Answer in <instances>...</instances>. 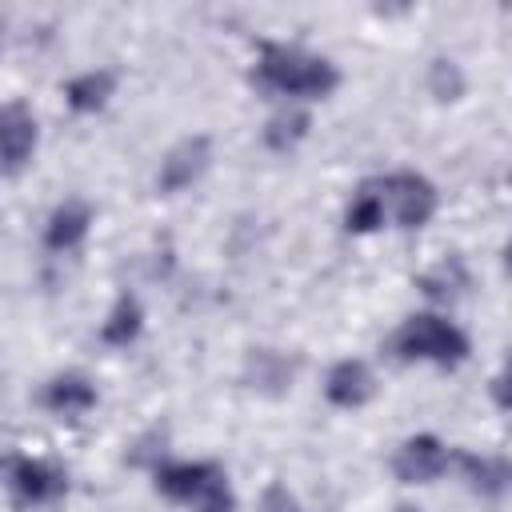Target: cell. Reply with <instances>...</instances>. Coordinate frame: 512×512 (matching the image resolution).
I'll list each match as a JSON object with an SVG mask.
<instances>
[{"label":"cell","instance_id":"6da1fadb","mask_svg":"<svg viewBox=\"0 0 512 512\" xmlns=\"http://www.w3.org/2000/svg\"><path fill=\"white\" fill-rule=\"evenodd\" d=\"M256 76L264 88H276V92H292V96H328L336 88V68L320 56H304V52H292V48H276L268 44L260 64H256Z\"/></svg>","mask_w":512,"mask_h":512},{"label":"cell","instance_id":"7a4b0ae2","mask_svg":"<svg viewBox=\"0 0 512 512\" xmlns=\"http://www.w3.org/2000/svg\"><path fill=\"white\" fill-rule=\"evenodd\" d=\"M396 352L404 360H436V364H460L468 356V340L460 328H452L440 316H412L396 332Z\"/></svg>","mask_w":512,"mask_h":512},{"label":"cell","instance_id":"3957f363","mask_svg":"<svg viewBox=\"0 0 512 512\" xmlns=\"http://www.w3.org/2000/svg\"><path fill=\"white\" fill-rule=\"evenodd\" d=\"M384 192L392 196L396 220H400L404 228H420V224H428L432 212H436V188H432L424 176H416V172H396V176H388V180H384Z\"/></svg>","mask_w":512,"mask_h":512},{"label":"cell","instance_id":"277c9868","mask_svg":"<svg viewBox=\"0 0 512 512\" xmlns=\"http://www.w3.org/2000/svg\"><path fill=\"white\" fill-rule=\"evenodd\" d=\"M4 472H8L12 492H16L20 500H28V504L56 500V496L68 488L64 472H56V468L44 464V460H28V456H12V460H4Z\"/></svg>","mask_w":512,"mask_h":512},{"label":"cell","instance_id":"5b68a950","mask_svg":"<svg viewBox=\"0 0 512 512\" xmlns=\"http://www.w3.org/2000/svg\"><path fill=\"white\" fill-rule=\"evenodd\" d=\"M208 152H212L208 136H192V140L176 144V148L164 156V164H160L156 188H160V192H180V188H188V184L208 168Z\"/></svg>","mask_w":512,"mask_h":512},{"label":"cell","instance_id":"8992f818","mask_svg":"<svg viewBox=\"0 0 512 512\" xmlns=\"http://www.w3.org/2000/svg\"><path fill=\"white\" fill-rule=\"evenodd\" d=\"M36 148V120L28 116L24 104H8L0 112V168L16 172Z\"/></svg>","mask_w":512,"mask_h":512},{"label":"cell","instance_id":"52a82bcc","mask_svg":"<svg viewBox=\"0 0 512 512\" xmlns=\"http://www.w3.org/2000/svg\"><path fill=\"white\" fill-rule=\"evenodd\" d=\"M444 460L448 456H444V444L436 436H412V440L400 444L392 468H396V476L404 484H424V480H432V476L444 472Z\"/></svg>","mask_w":512,"mask_h":512},{"label":"cell","instance_id":"ba28073f","mask_svg":"<svg viewBox=\"0 0 512 512\" xmlns=\"http://www.w3.org/2000/svg\"><path fill=\"white\" fill-rule=\"evenodd\" d=\"M324 396L340 408H356L372 396V372L360 360H340L324 380Z\"/></svg>","mask_w":512,"mask_h":512},{"label":"cell","instance_id":"9c48e42d","mask_svg":"<svg viewBox=\"0 0 512 512\" xmlns=\"http://www.w3.org/2000/svg\"><path fill=\"white\" fill-rule=\"evenodd\" d=\"M88 224H92V212H88V204H80V200H68V204H60V208L52 212V220H48V228H44V244H48V248H56V252H64V248H76V244L84 240Z\"/></svg>","mask_w":512,"mask_h":512},{"label":"cell","instance_id":"30bf717a","mask_svg":"<svg viewBox=\"0 0 512 512\" xmlns=\"http://www.w3.org/2000/svg\"><path fill=\"white\" fill-rule=\"evenodd\" d=\"M216 472V464H164L156 468V488L172 500H196L204 480Z\"/></svg>","mask_w":512,"mask_h":512},{"label":"cell","instance_id":"8fae6325","mask_svg":"<svg viewBox=\"0 0 512 512\" xmlns=\"http://www.w3.org/2000/svg\"><path fill=\"white\" fill-rule=\"evenodd\" d=\"M44 404H48L52 412H88V408L96 404V388H92L84 376L68 372V376H56V380L44 388Z\"/></svg>","mask_w":512,"mask_h":512},{"label":"cell","instance_id":"7c38bea8","mask_svg":"<svg viewBox=\"0 0 512 512\" xmlns=\"http://www.w3.org/2000/svg\"><path fill=\"white\" fill-rule=\"evenodd\" d=\"M64 96H68V108H76V112H96V108H104V100L112 96V72H84V76H76V80L64 88Z\"/></svg>","mask_w":512,"mask_h":512},{"label":"cell","instance_id":"4fadbf2b","mask_svg":"<svg viewBox=\"0 0 512 512\" xmlns=\"http://www.w3.org/2000/svg\"><path fill=\"white\" fill-rule=\"evenodd\" d=\"M140 304L132 300V296H120L116 300V308H112V316L104 320V328H100V340L104 344H128V340H136V332H140Z\"/></svg>","mask_w":512,"mask_h":512},{"label":"cell","instance_id":"5bb4252c","mask_svg":"<svg viewBox=\"0 0 512 512\" xmlns=\"http://www.w3.org/2000/svg\"><path fill=\"white\" fill-rule=\"evenodd\" d=\"M304 132H308V112L292 108V112H280V116L268 120V128H264V144L276 148V152H288L292 144L304 140Z\"/></svg>","mask_w":512,"mask_h":512},{"label":"cell","instance_id":"9a60e30c","mask_svg":"<svg viewBox=\"0 0 512 512\" xmlns=\"http://www.w3.org/2000/svg\"><path fill=\"white\" fill-rule=\"evenodd\" d=\"M384 224V196L368 184L352 196V208H348V232H372Z\"/></svg>","mask_w":512,"mask_h":512},{"label":"cell","instance_id":"2e32d148","mask_svg":"<svg viewBox=\"0 0 512 512\" xmlns=\"http://www.w3.org/2000/svg\"><path fill=\"white\" fill-rule=\"evenodd\" d=\"M460 468H464V476L472 480V488H480V492H500L504 488V480H508V468H504V460H496V456H460Z\"/></svg>","mask_w":512,"mask_h":512},{"label":"cell","instance_id":"e0dca14e","mask_svg":"<svg viewBox=\"0 0 512 512\" xmlns=\"http://www.w3.org/2000/svg\"><path fill=\"white\" fill-rule=\"evenodd\" d=\"M464 284H468V276H464L460 260H440L428 276H420V288H424L432 300H452Z\"/></svg>","mask_w":512,"mask_h":512},{"label":"cell","instance_id":"ac0fdd59","mask_svg":"<svg viewBox=\"0 0 512 512\" xmlns=\"http://www.w3.org/2000/svg\"><path fill=\"white\" fill-rule=\"evenodd\" d=\"M428 88H432L436 100H456V96L464 92V76H460V68H456L452 60H432V68H428Z\"/></svg>","mask_w":512,"mask_h":512},{"label":"cell","instance_id":"d6986e66","mask_svg":"<svg viewBox=\"0 0 512 512\" xmlns=\"http://www.w3.org/2000/svg\"><path fill=\"white\" fill-rule=\"evenodd\" d=\"M192 504H196V512H232V492H228V480L220 468L204 480V488L196 492Z\"/></svg>","mask_w":512,"mask_h":512},{"label":"cell","instance_id":"ffe728a7","mask_svg":"<svg viewBox=\"0 0 512 512\" xmlns=\"http://www.w3.org/2000/svg\"><path fill=\"white\" fill-rule=\"evenodd\" d=\"M252 368H260V372H256L260 384H284L288 372H292V368H288L284 360H276L272 352H256V364H252Z\"/></svg>","mask_w":512,"mask_h":512},{"label":"cell","instance_id":"44dd1931","mask_svg":"<svg viewBox=\"0 0 512 512\" xmlns=\"http://www.w3.org/2000/svg\"><path fill=\"white\" fill-rule=\"evenodd\" d=\"M260 512H300V508H296V500H292V492L284 484H272L264 492V500H260Z\"/></svg>","mask_w":512,"mask_h":512},{"label":"cell","instance_id":"7402d4cb","mask_svg":"<svg viewBox=\"0 0 512 512\" xmlns=\"http://www.w3.org/2000/svg\"><path fill=\"white\" fill-rule=\"evenodd\" d=\"M396 512H416V508H408V504H404V508H396Z\"/></svg>","mask_w":512,"mask_h":512}]
</instances>
